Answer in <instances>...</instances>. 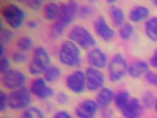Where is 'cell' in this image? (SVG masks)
<instances>
[{
  "mask_svg": "<svg viewBox=\"0 0 157 118\" xmlns=\"http://www.w3.org/2000/svg\"><path fill=\"white\" fill-rule=\"evenodd\" d=\"M66 26H63L62 24H60L58 21H55V23L52 25L51 28H50V36L53 39H59V37H61L63 35V33L65 32Z\"/></svg>",
  "mask_w": 157,
  "mask_h": 118,
  "instance_id": "4316f807",
  "label": "cell"
},
{
  "mask_svg": "<svg viewBox=\"0 0 157 118\" xmlns=\"http://www.w3.org/2000/svg\"><path fill=\"white\" fill-rule=\"evenodd\" d=\"M56 101H58L59 104L61 105H65L70 101V96H68V94L64 93V92H60L56 95Z\"/></svg>",
  "mask_w": 157,
  "mask_h": 118,
  "instance_id": "d590c367",
  "label": "cell"
},
{
  "mask_svg": "<svg viewBox=\"0 0 157 118\" xmlns=\"http://www.w3.org/2000/svg\"><path fill=\"white\" fill-rule=\"evenodd\" d=\"M106 2H107V3H109V4H112V6H113V5H115L116 0H107Z\"/></svg>",
  "mask_w": 157,
  "mask_h": 118,
  "instance_id": "60d3db41",
  "label": "cell"
},
{
  "mask_svg": "<svg viewBox=\"0 0 157 118\" xmlns=\"http://www.w3.org/2000/svg\"><path fill=\"white\" fill-rule=\"evenodd\" d=\"M51 65V57L44 47H37L33 50L32 59L28 64V72L33 76L42 75Z\"/></svg>",
  "mask_w": 157,
  "mask_h": 118,
  "instance_id": "3957f363",
  "label": "cell"
},
{
  "mask_svg": "<svg viewBox=\"0 0 157 118\" xmlns=\"http://www.w3.org/2000/svg\"><path fill=\"white\" fill-rule=\"evenodd\" d=\"M113 111L110 108H105V109H102L101 112V115L102 118H112L113 117Z\"/></svg>",
  "mask_w": 157,
  "mask_h": 118,
  "instance_id": "74e56055",
  "label": "cell"
},
{
  "mask_svg": "<svg viewBox=\"0 0 157 118\" xmlns=\"http://www.w3.org/2000/svg\"><path fill=\"white\" fill-rule=\"evenodd\" d=\"M114 96H115V94H114V92L110 88L104 87L101 90L98 91L95 101L98 104L99 108L105 109V108H109L110 104L114 101Z\"/></svg>",
  "mask_w": 157,
  "mask_h": 118,
  "instance_id": "2e32d148",
  "label": "cell"
},
{
  "mask_svg": "<svg viewBox=\"0 0 157 118\" xmlns=\"http://www.w3.org/2000/svg\"><path fill=\"white\" fill-rule=\"evenodd\" d=\"M26 76L19 70L10 69L6 73L2 74L1 83L3 87L7 90L14 91L25 87L26 84Z\"/></svg>",
  "mask_w": 157,
  "mask_h": 118,
  "instance_id": "52a82bcc",
  "label": "cell"
},
{
  "mask_svg": "<svg viewBox=\"0 0 157 118\" xmlns=\"http://www.w3.org/2000/svg\"><path fill=\"white\" fill-rule=\"evenodd\" d=\"M78 10L79 6L75 1H68L60 4L59 15L56 21L67 27L75 21V17L78 15Z\"/></svg>",
  "mask_w": 157,
  "mask_h": 118,
  "instance_id": "30bf717a",
  "label": "cell"
},
{
  "mask_svg": "<svg viewBox=\"0 0 157 118\" xmlns=\"http://www.w3.org/2000/svg\"><path fill=\"white\" fill-rule=\"evenodd\" d=\"M155 97H154V94L151 91H147L143 94V96H142V100L141 103L143 105L144 109H151L153 105H155Z\"/></svg>",
  "mask_w": 157,
  "mask_h": 118,
  "instance_id": "83f0119b",
  "label": "cell"
},
{
  "mask_svg": "<svg viewBox=\"0 0 157 118\" xmlns=\"http://www.w3.org/2000/svg\"><path fill=\"white\" fill-rule=\"evenodd\" d=\"M8 107H9V95L6 92L1 91L0 92V111L4 112L7 110Z\"/></svg>",
  "mask_w": 157,
  "mask_h": 118,
  "instance_id": "4dcf8cb0",
  "label": "cell"
},
{
  "mask_svg": "<svg viewBox=\"0 0 157 118\" xmlns=\"http://www.w3.org/2000/svg\"><path fill=\"white\" fill-rule=\"evenodd\" d=\"M109 15H110V19L112 21V24L115 26H119L121 27L122 25H124L125 23V13L123 11V10L116 5H113L110 7L109 9Z\"/></svg>",
  "mask_w": 157,
  "mask_h": 118,
  "instance_id": "ffe728a7",
  "label": "cell"
},
{
  "mask_svg": "<svg viewBox=\"0 0 157 118\" xmlns=\"http://www.w3.org/2000/svg\"><path fill=\"white\" fill-rule=\"evenodd\" d=\"M12 61L15 63H18V64H23L27 62L28 60V55L26 52H24V51H21V50H16L12 53Z\"/></svg>",
  "mask_w": 157,
  "mask_h": 118,
  "instance_id": "f1b7e54d",
  "label": "cell"
},
{
  "mask_svg": "<svg viewBox=\"0 0 157 118\" xmlns=\"http://www.w3.org/2000/svg\"><path fill=\"white\" fill-rule=\"evenodd\" d=\"M32 101V94L29 88L23 87L11 91L9 94V107L13 111L25 110L30 107Z\"/></svg>",
  "mask_w": 157,
  "mask_h": 118,
  "instance_id": "5b68a950",
  "label": "cell"
},
{
  "mask_svg": "<svg viewBox=\"0 0 157 118\" xmlns=\"http://www.w3.org/2000/svg\"><path fill=\"white\" fill-rule=\"evenodd\" d=\"M59 61L68 67H78L82 63L80 47L72 41H65L61 43L58 53Z\"/></svg>",
  "mask_w": 157,
  "mask_h": 118,
  "instance_id": "6da1fadb",
  "label": "cell"
},
{
  "mask_svg": "<svg viewBox=\"0 0 157 118\" xmlns=\"http://www.w3.org/2000/svg\"><path fill=\"white\" fill-rule=\"evenodd\" d=\"M155 110H156V112H157V99H156V102H155Z\"/></svg>",
  "mask_w": 157,
  "mask_h": 118,
  "instance_id": "7bdbcfd3",
  "label": "cell"
},
{
  "mask_svg": "<svg viewBox=\"0 0 157 118\" xmlns=\"http://www.w3.org/2000/svg\"><path fill=\"white\" fill-rule=\"evenodd\" d=\"M93 14V8L90 6H82L79 7L78 16L81 18H87Z\"/></svg>",
  "mask_w": 157,
  "mask_h": 118,
  "instance_id": "f546056e",
  "label": "cell"
},
{
  "mask_svg": "<svg viewBox=\"0 0 157 118\" xmlns=\"http://www.w3.org/2000/svg\"><path fill=\"white\" fill-rule=\"evenodd\" d=\"M29 90L32 96L41 100L48 99L54 96L53 88L48 84V82L44 78H40V77L34 79L31 81Z\"/></svg>",
  "mask_w": 157,
  "mask_h": 118,
  "instance_id": "9c48e42d",
  "label": "cell"
},
{
  "mask_svg": "<svg viewBox=\"0 0 157 118\" xmlns=\"http://www.w3.org/2000/svg\"><path fill=\"white\" fill-rule=\"evenodd\" d=\"M149 65L146 62L143 61H136L133 62L132 63L129 64L128 66V74L131 78L134 79H137L140 78L143 75H146V74L149 72Z\"/></svg>",
  "mask_w": 157,
  "mask_h": 118,
  "instance_id": "e0dca14e",
  "label": "cell"
},
{
  "mask_svg": "<svg viewBox=\"0 0 157 118\" xmlns=\"http://www.w3.org/2000/svg\"><path fill=\"white\" fill-rule=\"evenodd\" d=\"M86 79H87V89L95 92L101 90L105 86V78L104 73L93 67H88L86 70Z\"/></svg>",
  "mask_w": 157,
  "mask_h": 118,
  "instance_id": "8fae6325",
  "label": "cell"
},
{
  "mask_svg": "<svg viewBox=\"0 0 157 118\" xmlns=\"http://www.w3.org/2000/svg\"><path fill=\"white\" fill-rule=\"evenodd\" d=\"M25 3L29 9L35 10L40 9L42 7V4H44V3H42V1H40V0H28V1H25Z\"/></svg>",
  "mask_w": 157,
  "mask_h": 118,
  "instance_id": "e575fe53",
  "label": "cell"
},
{
  "mask_svg": "<svg viewBox=\"0 0 157 118\" xmlns=\"http://www.w3.org/2000/svg\"><path fill=\"white\" fill-rule=\"evenodd\" d=\"M53 118H74V117L70 112L66 111H59L54 114Z\"/></svg>",
  "mask_w": 157,
  "mask_h": 118,
  "instance_id": "8d00e7d4",
  "label": "cell"
},
{
  "mask_svg": "<svg viewBox=\"0 0 157 118\" xmlns=\"http://www.w3.org/2000/svg\"><path fill=\"white\" fill-rule=\"evenodd\" d=\"M13 37V32L10 31V28H4L1 31V43L5 46V43H9L10 41H11Z\"/></svg>",
  "mask_w": 157,
  "mask_h": 118,
  "instance_id": "836d02e7",
  "label": "cell"
},
{
  "mask_svg": "<svg viewBox=\"0 0 157 118\" xmlns=\"http://www.w3.org/2000/svg\"><path fill=\"white\" fill-rule=\"evenodd\" d=\"M68 37L82 49H91L96 46V40L92 33L82 25H76L70 29Z\"/></svg>",
  "mask_w": 157,
  "mask_h": 118,
  "instance_id": "277c9868",
  "label": "cell"
},
{
  "mask_svg": "<svg viewBox=\"0 0 157 118\" xmlns=\"http://www.w3.org/2000/svg\"><path fill=\"white\" fill-rule=\"evenodd\" d=\"M99 106L95 100H82L75 109V113L77 118H94L98 112Z\"/></svg>",
  "mask_w": 157,
  "mask_h": 118,
  "instance_id": "5bb4252c",
  "label": "cell"
},
{
  "mask_svg": "<svg viewBox=\"0 0 157 118\" xmlns=\"http://www.w3.org/2000/svg\"><path fill=\"white\" fill-rule=\"evenodd\" d=\"M87 62L90 67L96 69H103L108 65L109 59L107 54L100 47H93L87 53Z\"/></svg>",
  "mask_w": 157,
  "mask_h": 118,
  "instance_id": "7c38bea8",
  "label": "cell"
},
{
  "mask_svg": "<svg viewBox=\"0 0 157 118\" xmlns=\"http://www.w3.org/2000/svg\"><path fill=\"white\" fill-rule=\"evenodd\" d=\"M16 46L19 48V50L24 52H28L33 49L34 46V41L29 36H21L16 43Z\"/></svg>",
  "mask_w": 157,
  "mask_h": 118,
  "instance_id": "cb8c5ba5",
  "label": "cell"
},
{
  "mask_svg": "<svg viewBox=\"0 0 157 118\" xmlns=\"http://www.w3.org/2000/svg\"><path fill=\"white\" fill-rule=\"evenodd\" d=\"M144 107L139 99L132 97L128 104L121 111L124 118H140L143 113Z\"/></svg>",
  "mask_w": 157,
  "mask_h": 118,
  "instance_id": "9a60e30c",
  "label": "cell"
},
{
  "mask_svg": "<svg viewBox=\"0 0 157 118\" xmlns=\"http://www.w3.org/2000/svg\"><path fill=\"white\" fill-rule=\"evenodd\" d=\"M1 14L5 23L12 29H20L25 23V10L16 3L10 2L4 5Z\"/></svg>",
  "mask_w": 157,
  "mask_h": 118,
  "instance_id": "7a4b0ae2",
  "label": "cell"
},
{
  "mask_svg": "<svg viewBox=\"0 0 157 118\" xmlns=\"http://www.w3.org/2000/svg\"><path fill=\"white\" fill-rule=\"evenodd\" d=\"M145 32L151 41L157 43V16L151 17L147 20L145 26Z\"/></svg>",
  "mask_w": 157,
  "mask_h": 118,
  "instance_id": "7402d4cb",
  "label": "cell"
},
{
  "mask_svg": "<svg viewBox=\"0 0 157 118\" xmlns=\"http://www.w3.org/2000/svg\"><path fill=\"white\" fill-rule=\"evenodd\" d=\"M151 64L153 68L157 69V48L153 51V54L151 59Z\"/></svg>",
  "mask_w": 157,
  "mask_h": 118,
  "instance_id": "ab89813d",
  "label": "cell"
},
{
  "mask_svg": "<svg viewBox=\"0 0 157 118\" xmlns=\"http://www.w3.org/2000/svg\"><path fill=\"white\" fill-rule=\"evenodd\" d=\"M27 26L31 29H37L40 26V21L38 19H31L27 22Z\"/></svg>",
  "mask_w": 157,
  "mask_h": 118,
  "instance_id": "f35d334b",
  "label": "cell"
},
{
  "mask_svg": "<svg viewBox=\"0 0 157 118\" xmlns=\"http://www.w3.org/2000/svg\"><path fill=\"white\" fill-rule=\"evenodd\" d=\"M145 79L150 85L157 87V72L149 71L145 75Z\"/></svg>",
  "mask_w": 157,
  "mask_h": 118,
  "instance_id": "1f68e13d",
  "label": "cell"
},
{
  "mask_svg": "<svg viewBox=\"0 0 157 118\" xmlns=\"http://www.w3.org/2000/svg\"><path fill=\"white\" fill-rule=\"evenodd\" d=\"M59 10H60V5L56 2L51 1L46 3L44 6V17L48 21H56L59 15Z\"/></svg>",
  "mask_w": 157,
  "mask_h": 118,
  "instance_id": "d6986e66",
  "label": "cell"
},
{
  "mask_svg": "<svg viewBox=\"0 0 157 118\" xmlns=\"http://www.w3.org/2000/svg\"><path fill=\"white\" fill-rule=\"evenodd\" d=\"M21 118H44V113L40 108L30 106L23 112Z\"/></svg>",
  "mask_w": 157,
  "mask_h": 118,
  "instance_id": "d4e9b609",
  "label": "cell"
},
{
  "mask_svg": "<svg viewBox=\"0 0 157 118\" xmlns=\"http://www.w3.org/2000/svg\"><path fill=\"white\" fill-rule=\"evenodd\" d=\"M134 33H135L134 26L130 23H125L119 28V35L124 41L130 40L133 37Z\"/></svg>",
  "mask_w": 157,
  "mask_h": 118,
  "instance_id": "484cf974",
  "label": "cell"
},
{
  "mask_svg": "<svg viewBox=\"0 0 157 118\" xmlns=\"http://www.w3.org/2000/svg\"><path fill=\"white\" fill-rule=\"evenodd\" d=\"M9 70H10V61L8 57L3 56L0 59V71L2 74H4Z\"/></svg>",
  "mask_w": 157,
  "mask_h": 118,
  "instance_id": "d6a6232c",
  "label": "cell"
},
{
  "mask_svg": "<svg viewBox=\"0 0 157 118\" xmlns=\"http://www.w3.org/2000/svg\"><path fill=\"white\" fill-rule=\"evenodd\" d=\"M152 3H153V5H154L155 7H157V0H154V1H153Z\"/></svg>",
  "mask_w": 157,
  "mask_h": 118,
  "instance_id": "b9f144b4",
  "label": "cell"
},
{
  "mask_svg": "<svg viewBox=\"0 0 157 118\" xmlns=\"http://www.w3.org/2000/svg\"><path fill=\"white\" fill-rule=\"evenodd\" d=\"M93 27L96 35L104 42L108 43L112 41L116 36L115 31L112 28V26H110V25L107 23L105 18L103 16L98 17L94 21Z\"/></svg>",
  "mask_w": 157,
  "mask_h": 118,
  "instance_id": "4fadbf2b",
  "label": "cell"
},
{
  "mask_svg": "<svg viewBox=\"0 0 157 118\" xmlns=\"http://www.w3.org/2000/svg\"><path fill=\"white\" fill-rule=\"evenodd\" d=\"M150 9L146 6H135L129 12V19L134 23H139L147 20L150 16Z\"/></svg>",
  "mask_w": 157,
  "mask_h": 118,
  "instance_id": "ac0fdd59",
  "label": "cell"
},
{
  "mask_svg": "<svg viewBox=\"0 0 157 118\" xmlns=\"http://www.w3.org/2000/svg\"><path fill=\"white\" fill-rule=\"evenodd\" d=\"M108 78L112 82L121 80L128 72V64L126 59L121 54H115L108 63Z\"/></svg>",
  "mask_w": 157,
  "mask_h": 118,
  "instance_id": "8992f818",
  "label": "cell"
},
{
  "mask_svg": "<svg viewBox=\"0 0 157 118\" xmlns=\"http://www.w3.org/2000/svg\"><path fill=\"white\" fill-rule=\"evenodd\" d=\"M61 77V69L58 65H50L42 74L44 78L48 83H54Z\"/></svg>",
  "mask_w": 157,
  "mask_h": 118,
  "instance_id": "44dd1931",
  "label": "cell"
},
{
  "mask_svg": "<svg viewBox=\"0 0 157 118\" xmlns=\"http://www.w3.org/2000/svg\"><path fill=\"white\" fill-rule=\"evenodd\" d=\"M131 95L127 91H120L115 94L114 96V103L118 110L121 112L124 109V107L128 104V102L131 100Z\"/></svg>",
  "mask_w": 157,
  "mask_h": 118,
  "instance_id": "603a6c76",
  "label": "cell"
},
{
  "mask_svg": "<svg viewBox=\"0 0 157 118\" xmlns=\"http://www.w3.org/2000/svg\"><path fill=\"white\" fill-rule=\"evenodd\" d=\"M65 84L67 89L75 94H82L87 89L86 73L82 70H75L67 76Z\"/></svg>",
  "mask_w": 157,
  "mask_h": 118,
  "instance_id": "ba28073f",
  "label": "cell"
}]
</instances>
